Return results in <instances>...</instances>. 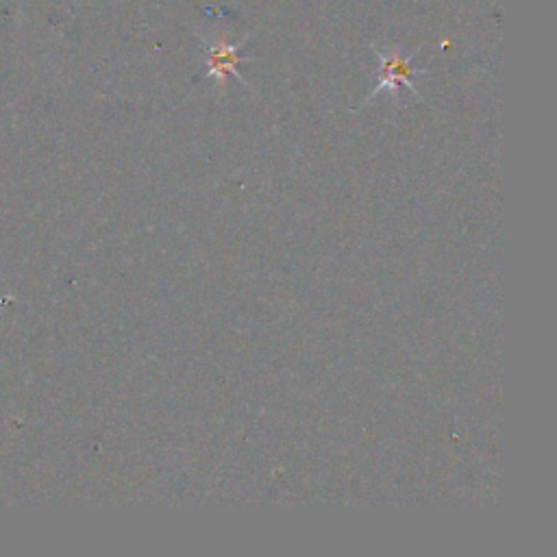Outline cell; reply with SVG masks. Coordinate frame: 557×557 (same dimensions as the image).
<instances>
[{
	"mask_svg": "<svg viewBox=\"0 0 557 557\" xmlns=\"http://www.w3.org/2000/svg\"><path fill=\"white\" fill-rule=\"evenodd\" d=\"M377 55H379V85L375 94L381 90L399 92L401 88H407L414 94H418L416 79L420 70L412 66V57H403L399 51H390V53L379 51Z\"/></svg>",
	"mask_w": 557,
	"mask_h": 557,
	"instance_id": "1",
	"label": "cell"
},
{
	"mask_svg": "<svg viewBox=\"0 0 557 557\" xmlns=\"http://www.w3.org/2000/svg\"><path fill=\"white\" fill-rule=\"evenodd\" d=\"M240 46L235 44H227V42H220L207 48V57H205V68H207V77H214L218 81H225L229 74L233 77H240L238 66H240Z\"/></svg>",
	"mask_w": 557,
	"mask_h": 557,
	"instance_id": "2",
	"label": "cell"
}]
</instances>
